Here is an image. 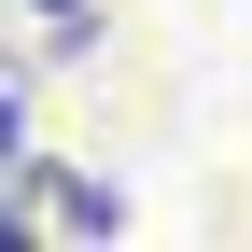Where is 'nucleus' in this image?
Returning <instances> with one entry per match:
<instances>
[{
  "label": "nucleus",
  "instance_id": "obj_1",
  "mask_svg": "<svg viewBox=\"0 0 252 252\" xmlns=\"http://www.w3.org/2000/svg\"><path fill=\"white\" fill-rule=\"evenodd\" d=\"M28 168H42V154H28ZM42 210H56L70 238H112V224H126V196H112V182H84V168H42Z\"/></svg>",
  "mask_w": 252,
  "mask_h": 252
},
{
  "label": "nucleus",
  "instance_id": "obj_2",
  "mask_svg": "<svg viewBox=\"0 0 252 252\" xmlns=\"http://www.w3.org/2000/svg\"><path fill=\"white\" fill-rule=\"evenodd\" d=\"M42 14H84V0H42Z\"/></svg>",
  "mask_w": 252,
  "mask_h": 252
}]
</instances>
